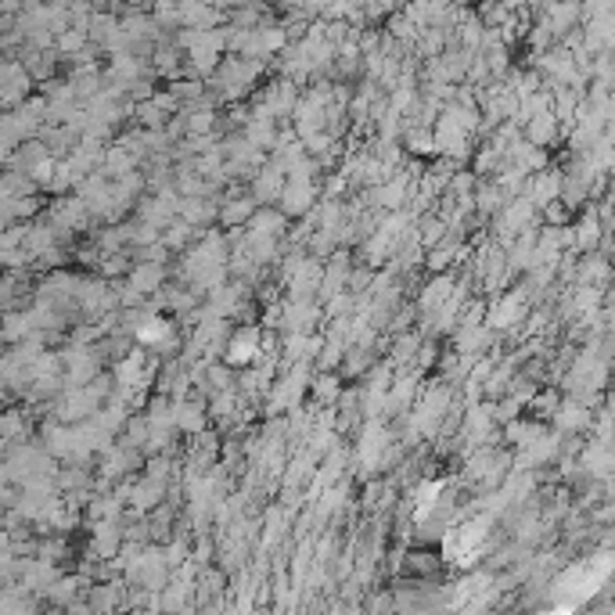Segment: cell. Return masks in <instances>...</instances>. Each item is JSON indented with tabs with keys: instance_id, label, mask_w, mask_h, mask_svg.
<instances>
[{
	"instance_id": "1",
	"label": "cell",
	"mask_w": 615,
	"mask_h": 615,
	"mask_svg": "<svg viewBox=\"0 0 615 615\" xmlns=\"http://www.w3.org/2000/svg\"><path fill=\"white\" fill-rule=\"evenodd\" d=\"M137 338H141V342H159V338H166V324H162V320H148V324L137 331Z\"/></svg>"
},
{
	"instance_id": "2",
	"label": "cell",
	"mask_w": 615,
	"mask_h": 615,
	"mask_svg": "<svg viewBox=\"0 0 615 615\" xmlns=\"http://www.w3.org/2000/svg\"><path fill=\"white\" fill-rule=\"evenodd\" d=\"M249 353H252V338H241V342H234L230 360H234V364H245V360H249Z\"/></svg>"
}]
</instances>
